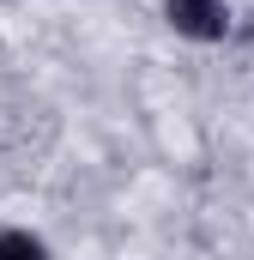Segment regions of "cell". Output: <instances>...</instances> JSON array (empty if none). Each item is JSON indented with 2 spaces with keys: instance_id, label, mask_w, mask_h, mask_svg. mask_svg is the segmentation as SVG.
<instances>
[{
  "instance_id": "cell-2",
  "label": "cell",
  "mask_w": 254,
  "mask_h": 260,
  "mask_svg": "<svg viewBox=\"0 0 254 260\" xmlns=\"http://www.w3.org/2000/svg\"><path fill=\"white\" fill-rule=\"evenodd\" d=\"M0 260H49V248L24 230H0Z\"/></svg>"
},
{
  "instance_id": "cell-1",
  "label": "cell",
  "mask_w": 254,
  "mask_h": 260,
  "mask_svg": "<svg viewBox=\"0 0 254 260\" xmlns=\"http://www.w3.org/2000/svg\"><path fill=\"white\" fill-rule=\"evenodd\" d=\"M164 18H170V30L188 37V43H218V37L230 30V6H224V0H164Z\"/></svg>"
}]
</instances>
